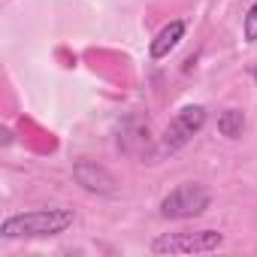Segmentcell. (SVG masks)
Returning a JSON list of instances; mask_svg holds the SVG:
<instances>
[{
  "mask_svg": "<svg viewBox=\"0 0 257 257\" xmlns=\"http://www.w3.org/2000/svg\"><path fill=\"white\" fill-rule=\"evenodd\" d=\"M206 124V109L203 106H185L173 121H170V127H167V134H164V140H161V152L167 155H173V152H179V149H185L191 140H194V134H200V127Z\"/></svg>",
  "mask_w": 257,
  "mask_h": 257,
  "instance_id": "277c9868",
  "label": "cell"
},
{
  "mask_svg": "<svg viewBox=\"0 0 257 257\" xmlns=\"http://www.w3.org/2000/svg\"><path fill=\"white\" fill-rule=\"evenodd\" d=\"M212 197L203 185L197 182H185L179 188H173L164 200H161V215L170 221H182V218H197L209 209Z\"/></svg>",
  "mask_w": 257,
  "mask_h": 257,
  "instance_id": "7a4b0ae2",
  "label": "cell"
},
{
  "mask_svg": "<svg viewBox=\"0 0 257 257\" xmlns=\"http://www.w3.org/2000/svg\"><path fill=\"white\" fill-rule=\"evenodd\" d=\"M73 209H34L25 215H10L0 227L4 239H40V236H58L73 224Z\"/></svg>",
  "mask_w": 257,
  "mask_h": 257,
  "instance_id": "6da1fadb",
  "label": "cell"
},
{
  "mask_svg": "<svg viewBox=\"0 0 257 257\" xmlns=\"http://www.w3.org/2000/svg\"><path fill=\"white\" fill-rule=\"evenodd\" d=\"M242 34L248 43H257V0L251 4V10L245 13V25H242Z\"/></svg>",
  "mask_w": 257,
  "mask_h": 257,
  "instance_id": "ba28073f",
  "label": "cell"
},
{
  "mask_svg": "<svg viewBox=\"0 0 257 257\" xmlns=\"http://www.w3.org/2000/svg\"><path fill=\"white\" fill-rule=\"evenodd\" d=\"M224 236L218 230H194V233H161L152 242L155 254H206L221 248Z\"/></svg>",
  "mask_w": 257,
  "mask_h": 257,
  "instance_id": "3957f363",
  "label": "cell"
},
{
  "mask_svg": "<svg viewBox=\"0 0 257 257\" xmlns=\"http://www.w3.org/2000/svg\"><path fill=\"white\" fill-rule=\"evenodd\" d=\"M182 37H185V22H170V25L152 40V58H167V55L179 46Z\"/></svg>",
  "mask_w": 257,
  "mask_h": 257,
  "instance_id": "8992f818",
  "label": "cell"
},
{
  "mask_svg": "<svg viewBox=\"0 0 257 257\" xmlns=\"http://www.w3.org/2000/svg\"><path fill=\"white\" fill-rule=\"evenodd\" d=\"M73 176H76V182H79L85 191H91V194H115V191H118L115 176H112L109 170L91 164V161H79V164L73 167Z\"/></svg>",
  "mask_w": 257,
  "mask_h": 257,
  "instance_id": "5b68a950",
  "label": "cell"
},
{
  "mask_svg": "<svg viewBox=\"0 0 257 257\" xmlns=\"http://www.w3.org/2000/svg\"><path fill=\"white\" fill-rule=\"evenodd\" d=\"M218 131L227 140H239L242 131H245V112L242 109H224L218 115Z\"/></svg>",
  "mask_w": 257,
  "mask_h": 257,
  "instance_id": "52a82bcc",
  "label": "cell"
}]
</instances>
